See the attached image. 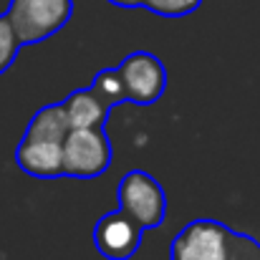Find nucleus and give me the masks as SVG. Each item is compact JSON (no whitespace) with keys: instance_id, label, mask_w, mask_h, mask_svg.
Segmentation results:
<instances>
[{"instance_id":"1","label":"nucleus","mask_w":260,"mask_h":260,"mask_svg":"<svg viewBox=\"0 0 260 260\" xmlns=\"http://www.w3.org/2000/svg\"><path fill=\"white\" fill-rule=\"evenodd\" d=\"M71 132V121L63 101L41 106L25 126L15 147V165L20 172L36 179L63 177V147Z\"/></svg>"},{"instance_id":"2","label":"nucleus","mask_w":260,"mask_h":260,"mask_svg":"<svg viewBox=\"0 0 260 260\" xmlns=\"http://www.w3.org/2000/svg\"><path fill=\"white\" fill-rule=\"evenodd\" d=\"M170 260H260V240L220 220L197 217L174 235Z\"/></svg>"},{"instance_id":"3","label":"nucleus","mask_w":260,"mask_h":260,"mask_svg":"<svg viewBox=\"0 0 260 260\" xmlns=\"http://www.w3.org/2000/svg\"><path fill=\"white\" fill-rule=\"evenodd\" d=\"M8 18L23 46H36L56 36L74 18V0H10Z\"/></svg>"},{"instance_id":"4","label":"nucleus","mask_w":260,"mask_h":260,"mask_svg":"<svg viewBox=\"0 0 260 260\" xmlns=\"http://www.w3.org/2000/svg\"><path fill=\"white\" fill-rule=\"evenodd\" d=\"M114 162V147L106 126H74L63 147V177L96 179Z\"/></svg>"},{"instance_id":"5","label":"nucleus","mask_w":260,"mask_h":260,"mask_svg":"<svg viewBox=\"0 0 260 260\" xmlns=\"http://www.w3.org/2000/svg\"><path fill=\"white\" fill-rule=\"evenodd\" d=\"M119 207L132 215L144 230H154L165 222L167 215V194L157 177L147 170H132L116 184Z\"/></svg>"},{"instance_id":"6","label":"nucleus","mask_w":260,"mask_h":260,"mask_svg":"<svg viewBox=\"0 0 260 260\" xmlns=\"http://www.w3.org/2000/svg\"><path fill=\"white\" fill-rule=\"evenodd\" d=\"M116 69L126 88V101L137 106H152L162 99L167 88V69L154 53L134 51Z\"/></svg>"},{"instance_id":"7","label":"nucleus","mask_w":260,"mask_h":260,"mask_svg":"<svg viewBox=\"0 0 260 260\" xmlns=\"http://www.w3.org/2000/svg\"><path fill=\"white\" fill-rule=\"evenodd\" d=\"M144 228L121 207L99 217L93 225V248L106 260H132L142 245Z\"/></svg>"},{"instance_id":"8","label":"nucleus","mask_w":260,"mask_h":260,"mask_svg":"<svg viewBox=\"0 0 260 260\" xmlns=\"http://www.w3.org/2000/svg\"><path fill=\"white\" fill-rule=\"evenodd\" d=\"M71 129L74 126H106L109 121V109L101 104V99L93 93V88H76L74 93H69L63 99Z\"/></svg>"},{"instance_id":"9","label":"nucleus","mask_w":260,"mask_h":260,"mask_svg":"<svg viewBox=\"0 0 260 260\" xmlns=\"http://www.w3.org/2000/svg\"><path fill=\"white\" fill-rule=\"evenodd\" d=\"M91 88H93V93L101 99V104H104L109 111H111L114 106H119V104L126 101V88H124L121 74H119L116 66H114V69H101V71L93 76Z\"/></svg>"},{"instance_id":"10","label":"nucleus","mask_w":260,"mask_h":260,"mask_svg":"<svg viewBox=\"0 0 260 260\" xmlns=\"http://www.w3.org/2000/svg\"><path fill=\"white\" fill-rule=\"evenodd\" d=\"M20 38L8 18V13H0V76L15 63L18 51H20Z\"/></svg>"},{"instance_id":"11","label":"nucleus","mask_w":260,"mask_h":260,"mask_svg":"<svg viewBox=\"0 0 260 260\" xmlns=\"http://www.w3.org/2000/svg\"><path fill=\"white\" fill-rule=\"evenodd\" d=\"M202 0H144V8L159 18H184L192 15Z\"/></svg>"},{"instance_id":"12","label":"nucleus","mask_w":260,"mask_h":260,"mask_svg":"<svg viewBox=\"0 0 260 260\" xmlns=\"http://www.w3.org/2000/svg\"><path fill=\"white\" fill-rule=\"evenodd\" d=\"M116 8H126V10H134V8H144V0H106Z\"/></svg>"}]
</instances>
